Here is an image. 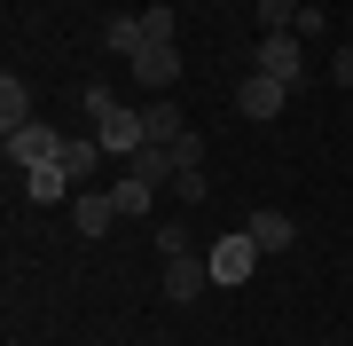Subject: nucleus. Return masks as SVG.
<instances>
[{"label":"nucleus","mask_w":353,"mask_h":346,"mask_svg":"<svg viewBox=\"0 0 353 346\" xmlns=\"http://www.w3.org/2000/svg\"><path fill=\"white\" fill-rule=\"evenodd\" d=\"M87 118H94V142L102 150H118V157H134L141 150V110H118V95H87Z\"/></svg>","instance_id":"nucleus-1"},{"label":"nucleus","mask_w":353,"mask_h":346,"mask_svg":"<svg viewBox=\"0 0 353 346\" xmlns=\"http://www.w3.org/2000/svg\"><path fill=\"white\" fill-rule=\"evenodd\" d=\"M252 71L283 79V87L299 95V87H306V48H299V32H259V48H252Z\"/></svg>","instance_id":"nucleus-2"},{"label":"nucleus","mask_w":353,"mask_h":346,"mask_svg":"<svg viewBox=\"0 0 353 346\" xmlns=\"http://www.w3.org/2000/svg\"><path fill=\"white\" fill-rule=\"evenodd\" d=\"M55 150H63V134H55L48 118H32V126L8 134V166H24V173H32V166H55Z\"/></svg>","instance_id":"nucleus-3"},{"label":"nucleus","mask_w":353,"mask_h":346,"mask_svg":"<svg viewBox=\"0 0 353 346\" xmlns=\"http://www.w3.org/2000/svg\"><path fill=\"white\" fill-rule=\"evenodd\" d=\"M204 260H212V283H243V276L259 268V244H252V236H220Z\"/></svg>","instance_id":"nucleus-4"},{"label":"nucleus","mask_w":353,"mask_h":346,"mask_svg":"<svg viewBox=\"0 0 353 346\" xmlns=\"http://www.w3.org/2000/svg\"><path fill=\"white\" fill-rule=\"evenodd\" d=\"M283 103H290V87H283V79H267V71H252V79L236 87V110H243V118H259V126H267Z\"/></svg>","instance_id":"nucleus-5"},{"label":"nucleus","mask_w":353,"mask_h":346,"mask_svg":"<svg viewBox=\"0 0 353 346\" xmlns=\"http://www.w3.org/2000/svg\"><path fill=\"white\" fill-rule=\"evenodd\" d=\"M204 283H212V260H196V252H181V260H165V299H204Z\"/></svg>","instance_id":"nucleus-6"},{"label":"nucleus","mask_w":353,"mask_h":346,"mask_svg":"<svg viewBox=\"0 0 353 346\" xmlns=\"http://www.w3.org/2000/svg\"><path fill=\"white\" fill-rule=\"evenodd\" d=\"M55 166H63V173L79 181V189H87V181H94V166H102V142H94V134H63V150H55Z\"/></svg>","instance_id":"nucleus-7"},{"label":"nucleus","mask_w":353,"mask_h":346,"mask_svg":"<svg viewBox=\"0 0 353 346\" xmlns=\"http://www.w3.org/2000/svg\"><path fill=\"white\" fill-rule=\"evenodd\" d=\"M243 236H252L259 252H290V244H299V220H290V213H252Z\"/></svg>","instance_id":"nucleus-8"},{"label":"nucleus","mask_w":353,"mask_h":346,"mask_svg":"<svg viewBox=\"0 0 353 346\" xmlns=\"http://www.w3.org/2000/svg\"><path fill=\"white\" fill-rule=\"evenodd\" d=\"M16 126H32V87H24V79H0V134H16Z\"/></svg>","instance_id":"nucleus-9"},{"label":"nucleus","mask_w":353,"mask_h":346,"mask_svg":"<svg viewBox=\"0 0 353 346\" xmlns=\"http://www.w3.org/2000/svg\"><path fill=\"white\" fill-rule=\"evenodd\" d=\"M134 71H141V87H173L181 79V48H141Z\"/></svg>","instance_id":"nucleus-10"},{"label":"nucleus","mask_w":353,"mask_h":346,"mask_svg":"<svg viewBox=\"0 0 353 346\" xmlns=\"http://www.w3.org/2000/svg\"><path fill=\"white\" fill-rule=\"evenodd\" d=\"M24 197H32V205H63V197H71V173L63 166H32L24 173Z\"/></svg>","instance_id":"nucleus-11"},{"label":"nucleus","mask_w":353,"mask_h":346,"mask_svg":"<svg viewBox=\"0 0 353 346\" xmlns=\"http://www.w3.org/2000/svg\"><path fill=\"white\" fill-rule=\"evenodd\" d=\"M118 220V197L110 189H79V236H102Z\"/></svg>","instance_id":"nucleus-12"},{"label":"nucleus","mask_w":353,"mask_h":346,"mask_svg":"<svg viewBox=\"0 0 353 346\" xmlns=\"http://www.w3.org/2000/svg\"><path fill=\"white\" fill-rule=\"evenodd\" d=\"M110 197H118V213H141V220H150V205H157V181L126 173V181H110Z\"/></svg>","instance_id":"nucleus-13"},{"label":"nucleus","mask_w":353,"mask_h":346,"mask_svg":"<svg viewBox=\"0 0 353 346\" xmlns=\"http://www.w3.org/2000/svg\"><path fill=\"white\" fill-rule=\"evenodd\" d=\"M102 48L134 64V55H141V16H110V24H102Z\"/></svg>","instance_id":"nucleus-14"},{"label":"nucleus","mask_w":353,"mask_h":346,"mask_svg":"<svg viewBox=\"0 0 353 346\" xmlns=\"http://www.w3.org/2000/svg\"><path fill=\"white\" fill-rule=\"evenodd\" d=\"M189 134V118H181L173 103H157V110H141V142H181Z\"/></svg>","instance_id":"nucleus-15"},{"label":"nucleus","mask_w":353,"mask_h":346,"mask_svg":"<svg viewBox=\"0 0 353 346\" xmlns=\"http://www.w3.org/2000/svg\"><path fill=\"white\" fill-rule=\"evenodd\" d=\"M134 173H141V181H165V173H181V166H173V142H141V150H134Z\"/></svg>","instance_id":"nucleus-16"},{"label":"nucleus","mask_w":353,"mask_h":346,"mask_svg":"<svg viewBox=\"0 0 353 346\" xmlns=\"http://www.w3.org/2000/svg\"><path fill=\"white\" fill-rule=\"evenodd\" d=\"M141 48H173V8H141Z\"/></svg>","instance_id":"nucleus-17"},{"label":"nucleus","mask_w":353,"mask_h":346,"mask_svg":"<svg viewBox=\"0 0 353 346\" xmlns=\"http://www.w3.org/2000/svg\"><path fill=\"white\" fill-rule=\"evenodd\" d=\"M299 24V0H259V32H290Z\"/></svg>","instance_id":"nucleus-18"},{"label":"nucleus","mask_w":353,"mask_h":346,"mask_svg":"<svg viewBox=\"0 0 353 346\" xmlns=\"http://www.w3.org/2000/svg\"><path fill=\"white\" fill-rule=\"evenodd\" d=\"M173 166H181V173H204V134H181V142H173Z\"/></svg>","instance_id":"nucleus-19"},{"label":"nucleus","mask_w":353,"mask_h":346,"mask_svg":"<svg viewBox=\"0 0 353 346\" xmlns=\"http://www.w3.org/2000/svg\"><path fill=\"white\" fill-rule=\"evenodd\" d=\"M157 252L181 260V252H189V229H181V220H157Z\"/></svg>","instance_id":"nucleus-20"},{"label":"nucleus","mask_w":353,"mask_h":346,"mask_svg":"<svg viewBox=\"0 0 353 346\" xmlns=\"http://www.w3.org/2000/svg\"><path fill=\"white\" fill-rule=\"evenodd\" d=\"M204 189H212L204 173H173V197H181V205H204Z\"/></svg>","instance_id":"nucleus-21"},{"label":"nucleus","mask_w":353,"mask_h":346,"mask_svg":"<svg viewBox=\"0 0 353 346\" xmlns=\"http://www.w3.org/2000/svg\"><path fill=\"white\" fill-rule=\"evenodd\" d=\"M330 79H338V87L353 95V48H338V55H330Z\"/></svg>","instance_id":"nucleus-22"}]
</instances>
